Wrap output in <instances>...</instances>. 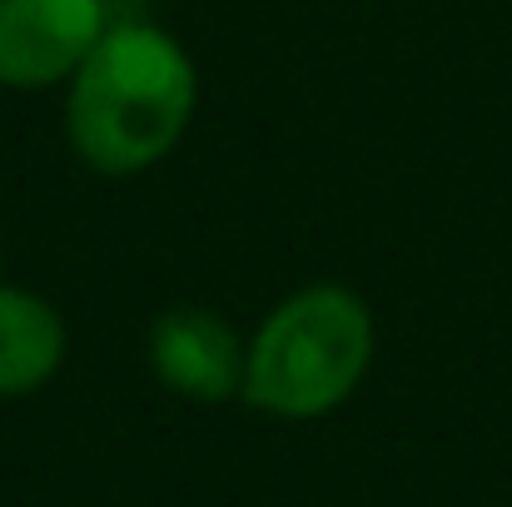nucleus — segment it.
I'll return each mask as SVG.
<instances>
[{"label": "nucleus", "instance_id": "5", "mask_svg": "<svg viewBox=\"0 0 512 507\" xmlns=\"http://www.w3.org/2000/svg\"><path fill=\"white\" fill-rule=\"evenodd\" d=\"M65 319L50 299L0 284V398H25L45 388L65 363Z\"/></svg>", "mask_w": 512, "mask_h": 507}, {"label": "nucleus", "instance_id": "4", "mask_svg": "<svg viewBox=\"0 0 512 507\" xmlns=\"http://www.w3.org/2000/svg\"><path fill=\"white\" fill-rule=\"evenodd\" d=\"M249 343L214 309H170L150 329L155 378L189 403H229L244 393Z\"/></svg>", "mask_w": 512, "mask_h": 507}, {"label": "nucleus", "instance_id": "6", "mask_svg": "<svg viewBox=\"0 0 512 507\" xmlns=\"http://www.w3.org/2000/svg\"><path fill=\"white\" fill-rule=\"evenodd\" d=\"M0 264H5V244H0Z\"/></svg>", "mask_w": 512, "mask_h": 507}, {"label": "nucleus", "instance_id": "1", "mask_svg": "<svg viewBox=\"0 0 512 507\" xmlns=\"http://www.w3.org/2000/svg\"><path fill=\"white\" fill-rule=\"evenodd\" d=\"M194 105L189 50L150 20H115L65 85V135L90 169L140 174L174 155Z\"/></svg>", "mask_w": 512, "mask_h": 507}, {"label": "nucleus", "instance_id": "3", "mask_svg": "<svg viewBox=\"0 0 512 507\" xmlns=\"http://www.w3.org/2000/svg\"><path fill=\"white\" fill-rule=\"evenodd\" d=\"M110 25V0H0V85H70Z\"/></svg>", "mask_w": 512, "mask_h": 507}, {"label": "nucleus", "instance_id": "2", "mask_svg": "<svg viewBox=\"0 0 512 507\" xmlns=\"http://www.w3.org/2000/svg\"><path fill=\"white\" fill-rule=\"evenodd\" d=\"M373 348V314L348 284H304L249 334L239 398L284 423L329 418L368 378Z\"/></svg>", "mask_w": 512, "mask_h": 507}]
</instances>
